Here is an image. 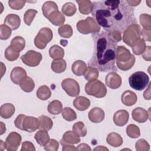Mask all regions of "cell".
<instances>
[{
	"mask_svg": "<svg viewBox=\"0 0 151 151\" xmlns=\"http://www.w3.org/2000/svg\"><path fill=\"white\" fill-rule=\"evenodd\" d=\"M77 150H91L90 147L86 143H81L77 146Z\"/></svg>",
	"mask_w": 151,
	"mask_h": 151,
	"instance_id": "6f0895ef",
	"label": "cell"
},
{
	"mask_svg": "<svg viewBox=\"0 0 151 151\" xmlns=\"http://www.w3.org/2000/svg\"><path fill=\"white\" fill-rule=\"evenodd\" d=\"M25 115L24 114H19L17 118L15 119L14 121V124L16 127H17L19 129H21V124L23 120V118L25 117Z\"/></svg>",
	"mask_w": 151,
	"mask_h": 151,
	"instance_id": "11a10c76",
	"label": "cell"
},
{
	"mask_svg": "<svg viewBox=\"0 0 151 151\" xmlns=\"http://www.w3.org/2000/svg\"><path fill=\"white\" fill-rule=\"evenodd\" d=\"M135 148L137 151H148L150 149V145L146 140L140 139L136 142Z\"/></svg>",
	"mask_w": 151,
	"mask_h": 151,
	"instance_id": "7dc6e473",
	"label": "cell"
},
{
	"mask_svg": "<svg viewBox=\"0 0 151 151\" xmlns=\"http://www.w3.org/2000/svg\"><path fill=\"white\" fill-rule=\"evenodd\" d=\"M61 140L65 143L74 145L80 142V138L74 132L69 130L64 133Z\"/></svg>",
	"mask_w": 151,
	"mask_h": 151,
	"instance_id": "603a6c76",
	"label": "cell"
},
{
	"mask_svg": "<svg viewBox=\"0 0 151 151\" xmlns=\"http://www.w3.org/2000/svg\"><path fill=\"white\" fill-rule=\"evenodd\" d=\"M22 137L21 134L15 132H11L5 140L6 150L8 151H16L19 146Z\"/></svg>",
	"mask_w": 151,
	"mask_h": 151,
	"instance_id": "8fae6325",
	"label": "cell"
},
{
	"mask_svg": "<svg viewBox=\"0 0 151 151\" xmlns=\"http://www.w3.org/2000/svg\"><path fill=\"white\" fill-rule=\"evenodd\" d=\"M129 83L132 88L137 91H142L148 86L149 77L143 71H136L129 77Z\"/></svg>",
	"mask_w": 151,
	"mask_h": 151,
	"instance_id": "277c9868",
	"label": "cell"
},
{
	"mask_svg": "<svg viewBox=\"0 0 151 151\" xmlns=\"http://www.w3.org/2000/svg\"><path fill=\"white\" fill-rule=\"evenodd\" d=\"M58 10L57 5L53 1H46L44 3L42 6L43 15L47 18H48L52 13Z\"/></svg>",
	"mask_w": 151,
	"mask_h": 151,
	"instance_id": "4316f807",
	"label": "cell"
},
{
	"mask_svg": "<svg viewBox=\"0 0 151 151\" xmlns=\"http://www.w3.org/2000/svg\"><path fill=\"white\" fill-rule=\"evenodd\" d=\"M149 114V113L148 111L142 107H136L134 109L132 112L133 120L140 123L146 122L150 117Z\"/></svg>",
	"mask_w": 151,
	"mask_h": 151,
	"instance_id": "5bb4252c",
	"label": "cell"
},
{
	"mask_svg": "<svg viewBox=\"0 0 151 151\" xmlns=\"http://www.w3.org/2000/svg\"><path fill=\"white\" fill-rule=\"evenodd\" d=\"M22 63L29 67H36L38 65L42 60L41 53L34 50H29L21 57Z\"/></svg>",
	"mask_w": 151,
	"mask_h": 151,
	"instance_id": "30bf717a",
	"label": "cell"
},
{
	"mask_svg": "<svg viewBox=\"0 0 151 151\" xmlns=\"http://www.w3.org/2000/svg\"><path fill=\"white\" fill-rule=\"evenodd\" d=\"M85 91L89 95L97 98H103L107 94L106 86L100 80L89 81L85 86Z\"/></svg>",
	"mask_w": 151,
	"mask_h": 151,
	"instance_id": "5b68a950",
	"label": "cell"
},
{
	"mask_svg": "<svg viewBox=\"0 0 151 151\" xmlns=\"http://www.w3.org/2000/svg\"><path fill=\"white\" fill-rule=\"evenodd\" d=\"M62 116L64 120L71 122L77 119L76 113L71 108L66 107L62 110Z\"/></svg>",
	"mask_w": 151,
	"mask_h": 151,
	"instance_id": "60d3db41",
	"label": "cell"
},
{
	"mask_svg": "<svg viewBox=\"0 0 151 151\" xmlns=\"http://www.w3.org/2000/svg\"><path fill=\"white\" fill-rule=\"evenodd\" d=\"M121 100L123 104L127 106L134 105L137 100V97L136 94L132 91L126 90L123 92L121 96Z\"/></svg>",
	"mask_w": 151,
	"mask_h": 151,
	"instance_id": "d6986e66",
	"label": "cell"
},
{
	"mask_svg": "<svg viewBox=\"0 0 151 151\" xmlns=\"http://www.w3.org/2000/svg\"><path fill=\"white\" fill-rule=\"evenodd\" d=\"M146 43L143 39H139L132 46V49L133 53L136 55H140L143 53L146 48Z\"/></svg>",
	"mask_w": 151,
	"mask_h": 151,
	"instance_id": "d590c367",
	"label": "cell"
},
{
	"mask_svg": "<svg viewBox=\"0 0 151 151\" xmlns=\"http://www.w3.org/2000/svg\"><path fill=\"white\" fill-rule=\"evenodd\" d=\"M116 61L117 67L123 70H130L135 63V57L132 54L130 51L124 46H118L116 47Z\"/></svg>",
	"mask_w": 151,
	"mask_h": 151,
	"instance_id": "3957f363",
	"label": "cell"
},
{
	"mask_svg": "<svg viewBox=\"0 0 151 151\" xmlns=\"http://www.w3.org/2000/svg\"><path fill=\"white\" fill-rule=\"evenodd\" d=\"M104 111L99 107L93 108L88 114L89 120L94 123L101 122L104 119Z\"/></svg>",
	"mask_w": 151,
	"mask_h": 151,
	"instance_id": "2e32d148",
	"label": "cell"
},
{
	"mask_svg": "<svg viewBox=\"0 0 151 151\" xmlns=\"http://www.w3.org/2000/svg\"><path fill=\"white\" fill-rule=\"evenodd\" d=\"M150 84L151 83H149L147 88L143 93V97L146 100L150 99Z\"/></svg>",
	"mask_w": 151,
	"mask_h": 151,
	"instance_id": "680465c9",
	"label": "cell"
},
{
	"mask_svg": "<svg viewBox=\"0 0 151 151\" xmlns=\"http://www.w3.org/2000/svg\"><path fill=\"white\" fill-rule=\"evenodd\" d=\"M25 76H27V72L21 67H16L14 68L10 74L11 81L16 84H19L21 79Z\"/></svg>",
	"mask_w": 151,
	"mask_h": 151,
	"instance_id": "ac0fdd59",
	"label": "cell"
},
{
	"mask_svg": "<svg viewBox=\"0 0 151 151\" xmlns=\"http://www.w3.org/2000/svg\"><path fill=\"white\" fill-rule=\"evenodd\" d=\"M61 87L65 93L71 97L78 96L80 88L78 83L73 78H65L61 82Z\"/></svg>",
	"mask_w": 151,
	"mask_h": 151,
	"instance_id": "9c48e42d",
	"label": "cell"
},
{
	"mask_svg": "<svg viewBox=\"0 0 151 151\" xmlns=\"http://www.w3.org/2000/svg\"><path fill=\"white\" fill-rule=\"evenodd\" d=\"M47 19L51 23L55 26H60L63 25L65 19L64 14L58 10L52 13Z\"/></svg>",
	"mask_w": 151,
	"mask_h": 151,
	"instance_id": "d4e9b609",
	"label": "cell"
},
{
	"mask_svg": "<svg viewBox=\"0 0 151 151\" xmlns=\"http://www.w3.org/2000/svg\"><path fill=\"white\" fill-rule=\"evenodd\" d=\"M49 55L54 60L63 59L64 56V51L61 47L57 45H54L49 50Z\"/></svg>",
	"mask_w": 151,
	"mask_h": 151,
	"instance_id": "f546056e",
	"label": "cell"
},
{
	"mask_svg": "<svg viewBox=\"0 0 151 151\" xmlns=\"http://www.w3.org/2000/svg\"><path fill=\"white\" fill-rule=\"evenodd\" d=\"M126 2L130 6H135L138 5L140 2L141 1H132V0H127Z\"/></svg>",
	"mask_w": 151,
	"mask_h": 151,
	"instance_id": "91938a15",
	"label": "cell"
},
{
	"mask_svg": "<svg viewBox=\"0 0 151 151\" xmlns=\"http://www.w3.org/2000/svg\"><path fill=\"white\" fill-rule=\"evenodd\" d=\"M142 55L145 60L150 61L151 60V47L150 46H146L145 51L142 54Z\"/></svg>",
	"mask_w": 151,
	"mask_h": 151,
	"instance_id": "f5cc1de1",
	"label": "cell"
},
{
	"mask_svg": "<svg viewBox=\"0 0 151 151\" xmlns=\"http://www.w3.org/2000/svg\"><path fill=\"white\" fill-rule=\"evenodd\" d=\"M15 109L11 103L3 104L0 107V116L1 117L7 119L10 118L15 113Z\"/></svg>",
	"mask_w": 151,
	"mask_h": 151,
	"instance_id": "7402d4cb",
	"label": "cell"
},
{
	"mask_svg": "<svg viewBox=\"0 0 151 151\" xmlns=\"http://www.w3.org/2000/svg\"><path fill=\"white\" fill-rule=\"evenodd\" d=\"M5 57L9 61H13L17 60L19 55V52L15 50L10 45L8 46L5 51Z\"/></svg>",
	"mask_w": 151,
	"mask_h": 151,
	"instance_id": "7bdbcfd3",
	"label": "cell"
},
{
	"mask_svg": "<svg viewBox=\"0 0 151 151\" xmlns=\"http://www.w3.org/2000/svg\"><path fill=\"white\" fill-rule=\"evenodd\" d=\"M25 2H27V1L22 0H9L8 1V5L12 9L19 10L24 7Z\"/></svg>",
	"mask_w": 151,
	"mask_h": 151,
	"instance_id": "c3c4849f",
	"label": "cell"
},
{
	"mask_svg": "<svg viewBox=\"0 0 151 151\" xmlns=\"http://www.w3.org/2000/svg\"><path fill=\"white\" fill-rule=\"evenodd\" d=\"M59 143L55 139H50L49 142L44 146V149L47 151H57L58 149Z\"/></svg>",
	"mask_w": 151,
	"mask_h": 151,
	"instance_id": "681fc988",
	"label": "cell"
},
{
	"mask_svg": "<svg viewBox=\"0 0 151 151\" xmlns=\"http://www.w3.org/2000/svg\"><path fill=\"white\" fill-rule=\"evenodd\" d=\"M92 15L106 32L117 31L122 33L130 25L136 24L134 9L126 1L93 2Z\"/></svg>",
	"mask_w": 151,
	"mask_h": 151,
	"instance_id": "6da1fadb",
	"label": "cell"
},
{
	"mask_svg": "<svg viewBox=\"0 0 151 151\" xmlns=\"http://www.w3.org/2000/svg\"><path fill=\"white\" fill-rule=\"evenodd\" d=\"M140 23L144 29H151V17L147 14H142L139 17Z\"/></svg>",
	"mask_w": 151,
	"mask_h": 151,
	"instance_id": "ee69618b",
	"label": "cell"
},
{
	"mask_svg": "<svg viewBox=\"0 0 151 151\" xmlns=\"http://www.w3.org/2000/svg\"><path fill=\"white\" fill-rule=\"evenodd\" d=\"M37 97L41 100H46L51 96V92L49 87L45 85L40 86L36 92Z\"/></svg>",
	"mask_w": 151,
	"mask_h": 151,
	"instance_id": "e575fe53",
	"label": "cell"
},
{
	"mask_svg": "<svg viewBox=\"0 0 151 151\" xmlns=\"http://www.w3.org/2000/svg\"><path fill=\"white\" fill-rule=\"evenodd\" d=\"M78 4L79 11L81 14L87 15L92 12L93 5L92 2L88 0H80L76 1Z\"/></svg>",
	"mask_w": 151,
	"mask_h": 151,
	"instance_id": "83f0119b",
	"label": "cell"
},
{
	"mask_svg": "<svg viewBox=\"0 0 151 151\" xmlns=\"http://www.w3.org/2000/svg\"><path fill=\"white\" fill-rule=\"evenodd\" d=\"M73 106L78 110L84 111L87 110L90 106V101L86 97L78 96L74 100Z\"/></svg>",
	"mask_w": 151,
	"mask_h": 151,
	"instance_id": "ffe728a7",
	"label": "cell"
},
{
	"mask_svg": "<svg viewBox=\"0 0 151 151\" xmlns=\"http://www.w3.org/2000/svg\"><path fill=\"white\" fill-rule=\"evenodd\" d=\"M1 123V133H0V134L1 135H2V134H3L5 132V131H6V127H5V124H4V123H3V122H0Z\"/></svg>",
	"mask_w": 151,
	"mask_h": 151,
	"instance_id": "94428289",
	"label": "cell"
},
{
	"mask_svg": "<svg viewBox=\"0 0 151 151\" xmlns=\"http://www.w3.org/2000/svg\"><path fill=\"white\" fill-rule=\"evenodd\" d=\"M92 37L94 40V50L88 62L89 66L101 72L116 71V43L110 39L106 31L93 34Z\"/></svg>",
	"mask_w": 151,
	"mask_h": 151,
	"instance_id": "7a4b0ae2",
	"label": "cell"
},
{
	"mask_svg": "<svg viewBox=\"0 0 151 151\" xmlns=\"http://www.w3.org/2000/svg\"><path fill=\"white\" fill-rule=\"evenodd\" d=\"M12 29L5 24L0 25V38L2 40H7L11 35Z\"/></svg>",
	"mask_w": 151,
	"mask_h": 151,
	"instance_id": "bcb514c9",
	"label": "cell"
},
{
	"mask_svg": "<svg viewBox=\"0 0 151 151\" xmlns=\"http://www.w3.org/2000/svg\"><path fill=\"white\" fill-rule=\"evenodd\" d=\"M21 88L26 93L31 92L35 87V83L33 80L28 76H25L21 79L19 84Z\"/></svg>",
	"mask_w": 151,
	"mask_h": 151,
	"instance_id": "484cf974",
	"label": "cell"
},
{
	"mask_svg": "<svg viewBox=\"0 0 151 151\" xmlns=\"http://www.w3.org/2000/svg\"><path fill=\"white\" fill-rule=\"evenodd\" d=\"M126 134L127 136L133 139H136L140 135V132L139 127L134 124H130L126 127Z\"/></svg>",
	"mask_w": 151,
	"mask_h": 151,
	"instance_id": "ab89813d",
	"label": "cell"
},
{
	"mask_svg": "<svg viewBox=\"0 0 151 151\" xmlns=\"http://www.w3.org/2000/svg\"><path fill=\"white\" fill-rule=\"evenodd\" d=\"M141 35L143 40L147 41H151V29H146L143 28V29L141 31Z\"/></svg>",
	"mask_w": 151,
	"mask_h": 151,
	"instance_id": "db71d44e",
	"label": "cell"
},
{
	"mask_svg": "<svg viewBox=\"0 0 151 151\" xmlns=\"http://www.w3.org/2000/svg\"><path fill=\"white\" fill-rule=\"evenodd\" d=\"M73 131L81 137H84L87 134V129L82 122L75 123L73 126Z\"/></svg>",
	"mask_w": 151,
	"mask_h": 151,
	"instance_id": "b9f144b4",
	"label": "cell"
},
{
	"mask_svg": "<svg viewBox=\"0 0 151 151\" xmlns=\"http://www.w3.org/2000/svg\"><path fill=\"white\" fill-rule=\"evenodd\" d=\"M10 46L19 52L25 48V40L21 36H16L11 40Z\"/></svg>",
	"mask_w": 151,
	"mask_h": 151,
	"instance_id": "836d02e7",
	"label": "cell"
},
{
	"mask_svg": "<svg viewBox=\"0 0 151 151\" xmlns=\"http://www.w3.org/2000/svg\"><path fill=\"white\" fill-rule=\"evenodd\" d=\"M53 34L51 29L48 27L41 28L34 38V44L39 49H44L47 44L52 39Z\"/></svg>",
	"mask_w": 151,
	"mask_h": 151,
	"instance_id": "ba28073f",
	"label": "cell"
},
{
	"mask_svg": "<svg viewBox=\"0 0 151 151\" xmlns=\"http://www.w3.org/2000/svg\"><path fill=\"white\" fill-rule=\"evenodd\" d=\"M129 114L125 110H119L117 111L113 116V122L118 126H123L128 122Z\"/></svg>",
	"mask_w": 151,
	"mask_h": 151,
	"instance_id": "9a60e30c",
	"label": "cell"
},
{
	"mask_svg": "<svg viewBox=\"0 0 151 151\" xmlns=\"http://www.w3.org/2000/svg\"><path fill=\"white\" fill-rule=\"evenodd\" d=\"M106 84L111 89H117L122 85V78L116 72L111 71L107 74L105 78Z\"/></svg>",
	"mask_w": 151,
	"mask_h": 151,
	"instance_id": "4fadbf2b",
	"label": "cell"
},
{
	"mask_svg": "<svg viewBox=\"0 0 151 151\" xmlns=\"http://www.w3.org/2000/svg\"><path fill=\"white\" fill-rule=\"evenodd\" d=\"M34 138L37 143L41 146H44L50 140V136L47 131L44 130L38 131L35 133Z\"/></svg>",
	"mask_w": 151,
	"mask_h": 151,
	"instance_id": "f1b7e54d",
	"label": "cell"
},
{
	"mask_svg": "<svg viewBox=\"0 0 151 151\" xmlns=\"http://www.w3.org/2000/svg\"><path fill=\"white\" fill-rule=\"evenodd\" d=\"M60 143L63 146V150H77V148L74 147V145H71V144H68L63 142V141L60 140Z\"/></svg>",
	"mask_w": 151,
	"mask_h": 151,
	"instance_id": "9f6ffc18",
	"label": "cell"
},
{
	"mask_svg": "<svg viewBox=\"0 0 151 151\" xmlns=\"http://www.w3.org/2000/svg\"><path fill=\"white\" fill-rule=\"evenodd\" d=\"M51 68L56 73H63L67 68L66 61L63 59L54 60L51 63Z\"/></svg>",
	"mask_w": 151,
	"mask_h": 151,
	"instance_id": "d6a6232c",
	"label": "cell"
},
{
	"mask_svg": "<svg viewBox=\"0 0 151 151\" xmlns=\"http://www.w3.org/2000/svg\"><path fill=\"white\" fill-rule=\"evenodd\" d=\"M21 150V151H26V150L35 151V147L32 142L29 141H25L22 143Z\"/></svg>",
	"mask_w": 151,
	"mask_h": 151,
	"instance_id": "816d5d0a",
	"label": "cell"
},
{
	"mask_svg": "<svg viewBox=\"0 0 151 151\" xmlns=\"http://www.w3.org/2000/svg\"><path fill=\"white\" fill-rule=\"evenodd\" d=\"M20 17L14 14H8L4 19V24L9 27L12 30L17 29L20 26Z\"/></svg>",
	"mask_w": 151,
	"mask_h": 151,
	"instance_id": "e0dca14e",
	"label": "cell"
},
{
	"mask_svg": "<svg viewBox=\"0 0 151 151\" xmlns=\"http://www.w3.org/2000/svg\"><path fill=\"white\" fill-rule=\"evenodd\" d=\"M1 77H2L4 74L5 73L6 68H5V65H4V64L2 63H1Z\"/></svg>",
	"mask_w": 151,
	"mask_h": 151,
	"instance_id": "be15d7a7",
	"label": "cell"
},
{
	"mask_svg": "<svg viewBox=\"0 0 151 151\" xmlns=\"http://www.w3.org/2000/svg\"><path fill=\"white\" fill-rule=\"evenodd\" d=\"M109 37L110 38V39L113 41L114 42L117 43V42H119L122 40V36H121V32L117 31H112L110 32H107Z\"/></svg>",
	"mask_w": 151,
	"mask_h": 151,
	"instance_id": "f907efd6",
	"label": "cell"
},
{
	"mask_svg": "<svg viewBox=\"0 0 151 151\" xmlns=\"http://www.w3.org/2000/svg\"><path fill=\"white\" fill-rule=\"evenodd\" d=\"M62 12L67 17H71L75 14L77 11L76 5L72 2L65 3L62 7Z\"/></svg>",
	"mask_w": 151,
	"mask_h": 151,
	"instance_id": "8d00e7d4",
	"label": "cell"
},
{
	"mask_svg": "<svg viewBox=\"0 0 151 151\" xmlns=\"http://www.w3.org/2000/svg\"><path fill=\"white\" fill-rule=\"evenodd\" d=\"M87 65L82 60H77L73 63L71 67V70L73 74L77 76L84 75L87 70Z\"/></svg>",
	"mask_w": 151,
	"mask_h": 151,
	"instance_id": "cb8c5ba5",
	"label": "cell"
},
{
	"mask_svg": "<svg viewBox=\"0 0 151 151\" xmlns=\"http://www.w3.org/2000/svg\"><path fill=\"white\" fill-rule=\"evenodd\" d=\"M4 149H6L5 143L2 140H0V150L2 151Z\"/></svg>",
	"mask_w": 151,
	"mask_h": 151,
	"instance_id": "6125c7cd",
	"label": "cell"
},
{
	"mask_svg": "<svg viewBox=\"0 0 151 151\" xmlns=\"http://www.w3.org/2000/svg\"><path fill=\"white\" fill-rule=\"evenodd\" d=\"M58 34L63 38H68L73 35V31L72 27L68 24H65L60 27L58 29Z\"/></svg>",
	"mask_w": 151,
	"mask_h": 151,
	"instance_id": "f35d334b",
	"label": "cell"
},
{
	"mask_svg": "<svg viewBox=\"0 0 151 151\" xmlns=\"http://www.w3.org/2000/svg\"><path fill=\"white\" fill-rule=\"evenodd\" d=\"M141 29L137 24H133L129 25L123 31V41L129 46H132L135 42L140 39Z\"/></svg>",
	"mask_w": 151,
	"mask_h": 151,
	"instance_id": "52a82bcc",
	"label": "cell"
},
{
	"mask_svg": "<svg viewBox=\"0 0 151 151\" xmlns=\"http://www.w3.org/2000/svg\"><path fill=\"white\" fill-rule=\"evenodd\" d=\"M37 14V11L35 9H29L27 10L24 15V21L25 24L28 26L30 25Z\"/></svg>",
	"mask_w": 151,
	"mask_h": 151,
	"instance_id": "f6af8a7d",
	"label": "cell"
},
{
	"mask_svg": "<svg viewBox=\"0 0 151 151\" xmlns=\"http://www.w3.org/2000/svg\"><path fill=\"white\" fill-rule=\"evenodd\" d=\"M106 141L109 145L114 147L120 146L123 144V142L122 136L116 132H111L109 133L107 136Z\"/></svg>",
	"mask_w": 151,
	"mask_h": 151,
	"instance_id": "44dd1931",
	"label": "cell"
},
{
	"mask_svg": "<svg viewBox=\"0 0 151 151\" xmlns=\"http://www.w3.org/2000/svg\"><path fill=\"white\" fill-rule=\"evenodd\" d=\"M108 150L109 149L105 147H103L102 146H97V147H96L95 149H94V150Z\"/></svg>",
	"mask_w": 151,
	"mask_h": 151,
	"instance_id": "e7e4bbea",
	"label": "cell"
},
{
	"mask_svg": "<svg viewBox=\"0 0 151 151\" xmlns=\"http://www.w3.org/2000/svg\"><path fill=\"white\" fill-rule=\"evenodd\" d=\"M77 30L83 34L90 33L97 34L100 30V27L97 24L94 18L88 17L84 20H80L77 23Z\"/></svg>",
	"mask_w": 151,
	"mask_h": 151,
	"instance_id": "8992f818",
	"label": "cell"
},
{
	"mask_svg": "<svg viewBox=\"0 0 151 151\" xmlns=\"http://www.w3.org/2000/svg\"><path fill=\"white\" fill-rule=\"evenodd\" d=\"M39 129V120L38 119L25 116L21 124V130H25L27 132L31 133Z\"/></svg>",
	"mask_w": 151,
	"mask_h": 151,
	"instance_id": "7c38bea8",
	"label": "cell"
},
{
	"mask_svg": "<svg viewBox=\"0 0 151 151\" xmlns=\"http://www.w3.org/2000/svg\"><path fill=\"white\" fill-rule=\"evenodd\" d=\"M99 77V71L94 67L88 66L84 74V78L87 81L96 80Z\"/></svg>",
	"mask_w": 151,
	"mask_h": 151,
	"instance_id": "74e56055",
	"label": "cell"
},
{
	"mask_svg": "<svg viewBox=\"0 0 151 151\" xmlns=\"http://www.w3.org/2000/svg\"><path fill=\"white\" fill-rule=\"evenodd\" d=\"M49 113L53 115L59 114L63 110V104L61 101L57 100L51 101L47 107Z\"/></svg>",
	"mask_w": 151,
	"mask_h": 151,
	"instance_id": "1f68e13d",
	"label": "cell"
},
{
	"mask_svg": "<svg viewBox=\"0 0 151 151\" xmlns=\"http://www.w3.org/2000/svg\"><path fill=\"white\" fill-rule=\"evenodd\" d=\"M39 120V129L48 131L52 127L53 122L52 120L48 116L41 115L38 117Z\"/></svg>",
	"mask_w": 151,
	"mask_h": 151,
	"instance_id": "4dcf8cb0",
	"label": "cell"
}]
</instances>
